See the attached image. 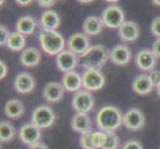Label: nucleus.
Listing matches in <instances>:
<instances>
[{"label": "nucleus", "mask_w": 160, "mask_h": 149, "mask_svg": "<svg viewBox=\"0 0 160 149\" xmlns=\"http://www.w3.org/2000/svg\"><path fill=\"white\" fill-rule=\"evenodd\" d=\"M121 124H123V114L119 108L107 106L98 112L97 125L103 132H114Z\"/></svg>", "instance_id": "obj_1"}, {"label": "nucleus", "mask_w": 160, "mask_h": 149, "mask_svg": "<svg viewBox=\"0 0 160 149\" xmlns=\"http://www.w3.org/2000/svg\"><path fill=\"white\" fill-rule=\"evenodd\" d=\"M109 55L107 48L102 45L92 46L88 51L79 57V63L86 70H98L102 69L106 63Z\"/></svg>", "instance_id": "obj_2"}, {"label": "nucleus", "mask_w": 160, "mask_h": 149, "mask_svg": "<svg viewBox=\"0 0 160 149\" xmlns=\"http://www.w3.org/2000/svg\"><path fill=\"white\" fill-rule=\"evenodd\" d=\"M39 42L43 51L51 56H58L65 50V40L57 31H42L39 34Z\"/></svg>", "instance_id": "obj_3"}, {"label": "nucleus", "mask_w": 160, "mask_h": 149, "mask_svg": "<svg viewBox=\"0 0 160 149\" xmlns=\"http://www.w3.org/2000/svg\"><path fill=\"white\" fill-rule=\"evenodd\" d=\"M56 119V114L54 110L46 104L37 107L32 112L31 123L37 126L38 128L44 129L52 126Z\"/></svg>", "instance_id": "obj_4"}, {"label": "nucleus", "mask_w": 160, "mask_h": 149, "mask_svg": "<svg viewBox=\"0 0 160 149\" xmlns=\"http://www.w3.org/2000/svg\"><path fill=\"white\" fill-rule=\"evenodd\" d=\"M102 20L103 25L112 29H119V27L125 22L123 11L118 5H109L104 9Z\"/></svg>", "instance_id": "obj_5"}, {"label": "nucleus", "mask_w": 160, "mask_h": 149, "mask_svg": "<svg viewBox=\"0 0 160 149\" xmlns=\"http://www.w3.org/2000/svg\"><path fill=\"white\" fill-rule=\"evenodd\" d=\"M95 104V98L89 91H79L75 92L72 106L77 113H89Z\"/></svg>", "instance_id": "obj_6"}, {"label": "nucleus", "mask_w": 160, "mask_h": 149, "mask_svg": "<svg viewBox=\"0 0 160 149\" xmlns=\"http://www.w3.org/2000/svg\"><path fill=\"white\" fill-rule=\"evenodd\" d=\"M82 87L89 92L101 90L106 84V79L101 71L98 70H86L82 76Z\"/></svg>", "instance_id": "obj_7"}, {"label": "nucleus", "mask_w": 160, "mask_h": 149, "mask_svg": "<svg viewBox=\"0 0 160 149\" xmlns=\"http://www.w3.org/2000/svg\"><path fill=\"white\" fill-rule=\"evenodd\" d=\"M123 125L126 128L137 131L144 127L145 117L139 108H130L123 114Z\"/></svg>", "instance_id": "obj_8"}, {"label": "nucleus", "mask_w": 160, "mask_h": 149, "mask_svg": "<svg viewBox=\"0 0 160 149\" xmlns=\"http://www.w3.org/2000/svg\"><path fill=\"white\" fill-rule=\"evenodd\" d=\"M67 45L69 50L76 55L82 56L85 54L90 47V40L85 33H74L72 34L68 40Z\"/></svg>", "instance_id": "obj_9"}, {"label": "nucleus", "mask_w": 160, "mask_h": 149, "mask_svg": "<svg viewBox=\"0 0 160 149\" xmlns=\"http://www.w3.org/2000/svg\"><path fill=\"white\" fill-rule=\"evenodd\" d=\"M79 63V57L70 50H64L56 58V65L60 71L64 73L73 72Z\"/></svg>", "instance_id": "obj_10"}, {"label": "nucleus", "mask_w": 160, "mask_h": 149, "mask_svg": "<svg viewBox=\"0 0 160 149\" xmlns=\"http://www.w3.org/2000/svg\"><path fill=\"white\" fill-rule=\"evenodd\" d=\"M36 86V82L34 77L30 73L22 72L19 73L14 79V87L17 92L25 95V93H30L34 91Z\"/></svg>", "instance_id": "obj_11"}, {"label": "nucleus", "mask_w": 160, "mask_h": 149, "mask_svg": "<svg viewBox=\"0 0 160 149\" xmlns=\"http://www.w3.org/2000/svg\"><path fill=\"white\" fill-rule=\"evenodd\" d=\"M157 63V58L149 49H142L135 57V64L141 71H152Z\"/></svg>", "instance_id": "obj_12"}, {"label": "nucleus", "mask_w": 160, "mask_h": 149, "mask_svg": "<svg viewBox=\"0 0 160 149\" xmlns=\"http://www.w3.org/2000/svg\"><path fill=\"white\" fill-rule=\"evenodd\" d=\"M19 137L25 144L33 145L38 143L41 138V129L32 123H26L21 126L19 130Z\"/></svg>", "instance_id": "obj_13"}, {"label": "nucleus", "mask_w": 160, "mask_h": 149, "mask_svg": "<svg viewBox=\"0 0 160 149\" xmlns=\"http://www.w3.org/2000/svg\"><path fill=\"white\" fill-rule=\"evenodd\" d=\"M109 59L115 65L125 66L131 60V51L126 45H117L110 50Z\"/></svg>", "instance_id": "obj_14"}, {"label": "nucleus", "mask_w": 160, "mask_h": 149, "mask_svg": "<svg viewBox=\"0 0 160 149\" xmlns=\"http://www.w3.org/2000/svg\"><path fill=\"white\" fill-rule=\"evenodd\" d=\"M65 89L57 82H50L43 90V97L49 102H58L64 97Z\"/></svg>", "instance_id": "obj_15"}, {"label": "nucleus", "mask_w": 160, "mask_h": 149, "mask_svg": "<svg viewBox=\"0 0 160 149\" xmlns=\"http://www.w3.org/2000/svg\"><path fill=\"white\" fill-rule=\"evenodd\" d=\"M139 26L133 21H125L118 29L119 38L124 42L135 41L139 37Z\"/></svg>", "instance_id": "obj_16"}, {"label": "nucleus", "mask_w": 160, "mask_h": 149, "mask_svg": "<svg viewBox=\"0 0 160 149\" xmlns=\"http://www.w3.org/2000/svg\"><path fill=\"white\" fill-rule=\"evenodd\" d=\"M71 127L81 134L92 132V120L87 113H77L71 120Z\"/></svg>", "instance_id": "obj_17"}, {"label": "nucleus", "mask_w": 160, "mask_h": 149, "mask_svg": "<svg viewBox=\"0 0 160 149\" xmlns=\"http://www.w3.org/2000/svg\"><path fill=\"white\" fill-rule=\"evenodd\" d=\"M41 61V53L37 48L30 47L23 50L20 55L21 64L27 68H32L39 65Z\"/></svg>", "instance_id": "obj_18"}, {"label": "nucleus", "mask_w": 160, "mask_h": 149, "mask_svg": "<svg viewBox=\"0 0 160 149\" xmlns=\"http://www.w3.org/2000/svg\"><path fill=\"white\" fill-rule=\"evenodd\" d=\"M41 27L43 31H56L60 26V16L54 10H47L41 16Z\"/></svg>", "instance_id": "obj_19"}, {"label": "nucleus", "mask_w": 160, "mask_h": 149, "mask_svg": "<svg viewBox=\"0 0 160 149\" xmlns=\"http://www.w3.org/2000/svg\"><path fill=\"white\" fill-rule=\"evenodd\" d=\"M153 85L150 81L148 75H139L134 78L132 82V90H133L137 95H148L153 89Z\"/></svg>", "instance_id": "obj_20"}, {"label": "nucleus", "mask_w": 160, "mask_h": 149, "mask_svg": "<svg viewBox=\"0 0 160 149\" xmlns=\"http://www.w3.org/2000/svg\"><path fill=\"white\" fill-rule=\"evenodd\" d=\"M82 86V79L77 72H69L63 77V87L67 92H79Z\"/></svg>", "instance_id": "obj_21"}, {"label": "nucleus", "mask_w": 160, "mask_h": 149, "mask_svg": "<svg viewBox=\"0 0 160 149\" xmlns=\"http://www.w3.org/2000/svg\"><path fill=\"white\" fill-rule=\"evenodd\" d=\"M4 112L6 117L12 119L20 118L25 112L24 104L21 101L16 98H12L5 103L4 107Z\"/></svg>", "instance_id": "obj_22"}, {"label": "nucleus", "mask_w": 160, "mask_h": 149, "mask_svg": "<svg viewBox=\"0 0 160 149\" xmlns=\"http://www.w3.org/2000/svg\"><path fill=\"white\" fill-rule=\"evenodd\" d=\"M103 22L98 16H90L87 17L82 23V30H84L86 35L89 36H96L98 35L102 30Z\"/></svg>", "instance_id": "obj_23"}, {"label": "nucleus", "mask_w": 160, "mask_h": 149, "mask_svg": "<svg viewBox=\"0 0 160 149\" xmlns=\"http://www.w3.org/2000/svg\"><path fill=\"white\" fill-rule=\"evenodd\" d=\"M36 29V21L32 16H22L16 23V32L27 36L32 35Z\"/></svg>", "instance_id": "obj_24"}, {"label": "nucleus", "mask_w": 160, "mask_h": 149, "mask_svg": "<svg viewBox=\"0 0 160 149\" xmlns=\"http://www.w3.org/2000/svg\"><path fill=\"white\" fill-rule=\"evenodd\" d=\"M25 45H26L25 36L20 34L18 32L11 33L9 36V39L7 41V44H6L8 49L12 50V51H15V52L22 51V50L24 49Z\"/></svg>", "instance_id": "obj_25"}, {"label": "nucleus", "mask_w": 160, "mask_h": 149, "mask_svg": "<svg viewBox=\"0 0 160 149\" xmlns=\"http://www.w3.org/2000/svg\"><path fill=\"white\" fill-rule=\"evenodd\" d=\"M15 136V128L7 120H3L0 123V141L7 142L14 138Z\"/></svg>", "instance_id": "obj_26"}, {"label": "nucleus", "mask_w": 160, "mask_h": 149, "mask_svg": "<svg viewBox=\"0 0 160 149\" xmlns=\"http://www.w3.org/2000/svg\"><path fill=\"white\" fill-rule=\"evenodd\" d=\"M119 138L114 132H106V141L102 149H118Z\"/></svg>", "instance_id": "obj_27"}, {"label": "nucleus", "mask_w": 160, "mask_h": 149, "mask_svg": "<svg viewBox=\"0 0 160 149\" xmlns=\"http://www.w3.org/2000/svg\"><path fill=\"white\" fill-rule=\"evenodd\" d=\"M80 144L82 149H97L92 141V131L86 134H82L80 138Z\"/></svg>", "instance_id": "obj_28"}, {"label": "nucleus", "mask_w": 160, "mask_h": 149, "mask_svg": "<svg viewBox=\"0 0 160 149\" xmlns=\"http://www.w3.org/2000/svg\"><path fill=\"white\" fill-rule=\"evenodd\" d=\"M92 141L97 149H102L104 144V141H106V132L103 131L92 132Z\"/></svg>", "instance_id": "obj_29"}, {"label": "nucleus", "mask_w": 160, "mask_h": 149, "mask_svg": "<svg viewBox=\"0 0 160 149\" xmlns=\"http://www.w3.org/2000/svg\"><path fill=\"white\" fill-rule=\"evenodd\" d=\"M121 149H143V145L138 140L130 139L121 146Z\"/></svg>", "instance_id": "obj_30"}, {"label": "nucleus", "mask_w": 160, "mask_h": 149, "mask_svg": "<svg viewBox=\"0 0 160 149\" xmlns=\"http://www.w3.org/2000/svg\"><path fill=\"white\" fill-rule=\"evenodd\" d=\"M10 34L11 33H9V31L6 27L1 25V27H0V45L1 46L6 45Z\"/></svg>", "instance_id": "obj_31"}, {"label": "nucleus", "mask_w": 160, "mask_h": 149, "mask_svg": "<svg viewBox=\"0 0 160 149\" xmlns=\"http://www.w3.org/2000/svg\"><path fill=\"white\" fill-rule=\"evenodd\" d=\"M150 31L154 36L160 38V17H156L152 21L150 25Z\"/></svg>", "instance_id": "obj_32"}, {"label": "nucleus", "mask_w": 160, "mask_h": 149, "mask_svg": "<svg viewBox=\"0 0 160 149\" xmlns=\"http://www.w3.org/2000/svg\"><path fill=\"white\" fill-rule=\"evenodd\" d=\"M150 78V81L152 82L153 87H158V85L160 84V71L157 70H153L150 72V74L148 75Z\"/></svg>", "instance_id": "obj_33"}, {"label": "nucleus", "mask_w": 160, "mask_h": 149, "mask_svg": "<svg viewBox=\"0 0 160 149\" xmlns=\"http://www.w3.org/2000/svg\"><path fill=\"white\" fill-rule=\"evenodd\" d=\"M152 52L156 56V58L160 59V38H157V40L153 43V45H152Z\"/></svg>", "instance_id": "obj_34"}, {"label": "nucleus", "mask_w": 160, "mask_h": 149, "mask_svg": "<svg viewBox=\"0 0 160 149\" xmlns=\"http://www.w3.org/2000/svg\"><path fill=\"white\" fill-rule=\"evenodd\" d=\"M55 3H56L55 0H47V1H45V0H39V1H38L39 6L42 8H50L54 6Z\"/></svg>", "instance_id": "obj_35"}, {"label": "nucleus", "mask_w": 160, "mask_h": 149, "mask_svg": "<svg viewBox=\"0 0 160 149\" xmlns=\"http://www.w3.org/2000/svg\"><path fill=\"white\" fill-rule=\"evenodd\" d=\"M7 73H8L7 66L3 61H1V62H0V79L1 80L5 79V77L7 76Z\"/></svg>", "instance_id": "obj_36"}, {"label": "nucleus", "mask_w": 160, "mask_h": 149, "mask_svg": "<svg viewBox=\"0 0 160 149\" xmlns=\"http://www.w3.org/2000/svg\"><path fill=\"white\" fill-rule=\"evenodd\" d=\"M28 149H49V148L46 144H44V143L38 142V143H35V144H33V145H30Z\"/></svg>", "instance_id": "obj_37"}, {"label": "nucleus", "mask_w": 160, "mask_h": 149, "mask_svg": "<svg viewBox=\"0 0 160 149\" xmlns=\"http://www.w3.org/2000/svg\"><path fill=\"white\" fill-rule=\"evenodd\" d=\"M16 3H17L18 6L25 7V6H29V5H31L32 1H31V0H28V1H22V0H17Z\"/></svg>", "instance_id": "obj_38"}, {"label": "nucleus", "mask_w": 160, "mask_h": 149, "mask_svg": "<svg viewBox=\"0 0 160 149\" xmlns=\"http://www.w3.org/2000/svg\"><path fill=\"white\" fill-rule=\"evenodd\" d=\"M79 2L80 3H92V0H86V1H85V0H79Z\"/></svg>", "instance_id": "obj_39"}, {"label": "nucleus", "mask_w": 160, "mask_h": 149, "mask_svg": "<svg viewBox=\"0 0 160 149\" xmlns=\"http://www.w3.org/2000/svg\"><path fill=\"white\" fill-rule=\"evenodd\" d=\"M152 3L154 5H156V6H160V1H159V0H153Z\"/></svg>", "instance_id": "obj_40"}, {"label": "nucleus", "mask_w": 160, "mask_h": 149, "mask_svg": "<svg viewBox=\"0 0 160 149\" xmlns=\"http://www.w3.org/2000/svg\"><path fill=\"white\" fill-rule=\"evenodd\" d=\"M157 93H158V96L160 97V84H159L158 87H157Z\"/></svg>", "instance_id": "obj_41"}, {"label": "nucleus", "mask_w": 160, "mask_h": 149, "mask_svg": "<svg viewBox=\"0 0 160 149\" xmlns=\"http://www.w3.org/2000/svg\"><path fill=\"white\" fill-rule=\"evenodd\" d=\"M159 149H160V148H159Z\"/></svg>", "instance_id": "obj_42"}]
</instances>
